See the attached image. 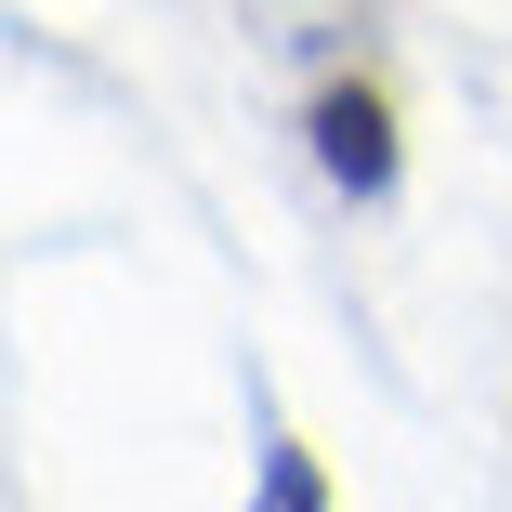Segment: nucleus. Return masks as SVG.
Wrapping results in <instances>:
<instances>
[{
    "label": "nucleus",
    "mask_w": 512,
    "mask_h": 512,
    "mask_svg": "<svg viewBox=\"0 0 512 512\" xmlns=\"http://www.w3.org/2000/svg\"><path fill=\"white\" fill-rule=\"evenodd\" d=\"M250 512H342V499H329V460L302 447L289 421H276V434H263V460H250Z\"/></svg>",
    "instance_id": "2"
},
{
    "label": "nucleus",
    "mask_w": 512,
    "mask_h": 512,
    "mask_svg": "<svg viewBox=\"0 0 512 512\" xmlns=\"http://www.w3.org/2000/svg\"><path fill=\"white\" fill-rule=\"evenodd\" d=\"M302 145H316V171H329L342 197H394V171H407L394 79H381V66H329L316 92H302Z\"/></svg>",
    "instance_id": "1"
}]
</instances>
